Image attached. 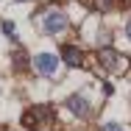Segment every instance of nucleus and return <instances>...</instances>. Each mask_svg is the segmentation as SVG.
Returning <instances> with one entry per match:
<instances>
[{
    "instance_id": "f257e3e1",
    "label": "nucleus",
    "mask_w": 131,
    "mask_h": 131,
    "mask_svg": "<svg viewBox=\"0 0 131 131\" xmlns=\"http://www.w3.org/2000/svg\"><path fill=\"white\" fill-rule=\"evenodd\" d=\"M67 25H70V20H67V14H64V11H59V8L45 11V17H42V28H45V34H50V36L64 34Z\"/></svg>"
},
{
    "instance_id": "f03ea898",
    "label": "nucleus",
    "mask_w": 131,
    "mask_h": 131,
    "mask_svg": "<svg viewBox=\"0 0 131 131\" xmlns=\"http://www.w3.org/2000/svg\"><path fill=\"white\" fill-rule=\"evenodd\" d=\"M31 64H34V70H36L39 75H45V78H53V75L59 73V56H53V53H36V56L31 59Z\"/></svg>"
},
{
    "instance_id": "7ed1b4c3",
    "label": "nucleus",
    "mask_w": 131,
    "mask_h": 131,
    "mask_svg": "<svg viewBox=\"0 0 131 131\" xmlns=\"http://www.w3.org/2000/svg\"><path fill=\"white\" fill-rule=\"evenodd\" d=\"M98 61H101V67H103V70H109V73H117V70L128 67V61H126L117 50H112V48H106V50L98 53Z\"/></svg>"
},
{
    "instance_id": "20e7f679",
    "label": "nucleus",
    "mask_w": 131,
    "mask_h": 131,
    "mask_svg": "<svg viewBox=\"0 0 131 131\" xmlns=\"http://www.w3.org/2000/svg\"><path fill=\"white\" fill-rule=\"evenodd\" d=\"M67 106H70V112H73L75 117H89V112H92V103H89L86 95H73V98L67 101Z\"/></svg>"
},
{
    "instance_id": "39448f33",
    "label": "nucleus",
    "mask_w": 131,
    "mask_h": 131,
    "mask_svg": "<svg viewBox=\"0 0 131 131\" xmlns=\"http://www.w3.org/2000/svg\"><path fill=\"white\" fill-rule=\"evenodd\" d=\"M61 59H64L70 67H81V64H84V53H81V48H75V45H64V48H61Z\"/></svg>"
},
{
    "instance_id": "423d86ee",
    "label": "nucleus",
    "mask_w": 131,
    "mask_h": 131,
    "mask_svg": "<svg viewBox=\"0 0 131 131\" xmlns=\"http://www.w3.org/2000/svg\"><path fill=\"white\" fill-rule=\"evenodd\" d=\"M3 34H6V36H8V39H17V25H14V23H8V20H6V23H3Z\"/></svg>"
},
{
    "instance_id": "0eeeda50",
    "label": "nucleus",
    "mask_w": 131,
    "mask_h": 131,
    "mask_svg": "<svg viewBox=\"0 0 131 131\" xmlns=\"http://www.w3.org/2000/svg\"><path fill=\"white\" fill-rule=\"evenodd\" d=\"M95 6H98V11H112L114 0H95Z\"/></svg>"
},
{
    "instance_id": "6e6552de",
    "label": "nucleus",
    "mask_w": 131,
    "mask_h": 131,
    "mask_svg": "<svg viewBox=\"0 0 131 131\" xmlns=\"http://www.w3.org/2000/svg\"><path fill=\"white\" fill-rule=\"evenodd\" d=\"M101 131H126V128H123L120 123H103V126H101Z\"/></svg>"
},
{
    "instance_id": "1a4fd4ad",
    "label": "nucleus",
    "mask_w": 131,
    "mask_h": 131,
    "mask_svg": "<svg viewBox=\"0 0 131 131\" xmlns=\"http://www.w3.org/2000/svg\"><path fill=\"white\" fill-rule=\"evenodd\" d=\"M126 34H128V39H131V23H128V25H126Z\"/></svg>"
},
{
    "instance_id": "9d476101",
    "label": "nucleus",
    "mask_w": 131,
    "mask_h": 131,
    "mask_svg": "<svg viewBox=\"0 0 131 131\" xmlns=\"http://www.w3.org/2000/svg\"><path fill=\"white\" fill-rule=\"evenodd\" d=\"M17 3H28V0H17Z\"/></svg>"
}]
</instances>
